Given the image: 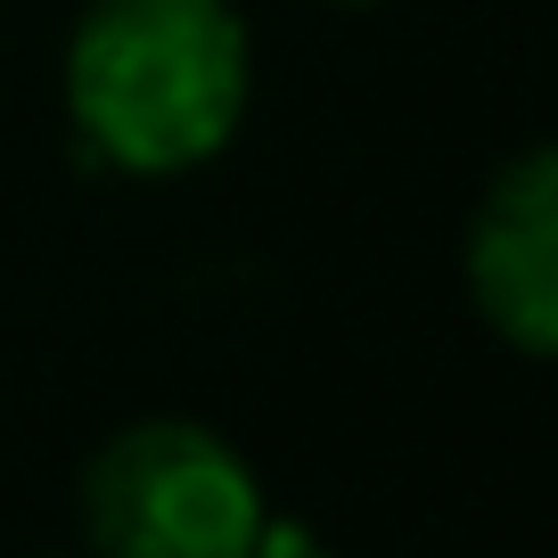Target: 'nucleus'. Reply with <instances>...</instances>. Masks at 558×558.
<instances>
[{
    "label": "nucleus",
    "instance_id": "obj_2",
    "mask_svg": "<svg viewBox=\"0 0 558 558\" xmlns=\"http://www.w3.org/2000/svg\"><path fill=\"white\" fill-rule=\"evenodd\" d=\"M83 525L99 558H246L271 518L230 436L197 418H132L83 469Z\"/></svg>",
    "mask_w": 558,
    "mask_h": 558
},
{
    "label": "nucleus",
    "instance_id": "obj_4",
    "mask_svg": "<svg viewBox=\"0 0 558 558\" xmlns=\"http://www.w3.org/2000/svg\"><path fill=\"white\" fill-rule=\"evenodd\" d=\"M246 558H337V550H320V542H304V534H263Z\"/></svg>",
    "mask_w": 558,
    "mask_h": 558
},
{
    "label": "nucleus",
    "instance_id": "obj_3",
    "mask_svg": "<svg viewBox=\"0 0 558 558\" xmlns=\"http://www.w3.org/2000/svg\"><path fill=\"white\" fill-rule=\"evenodd\" d=\"M469 304L485 313V329L501 345H518L525 362L558 353V157L525 148L493 173V190L476 197L469 246Z\"/></svg>",
    "mask_w": 558,
    "mask_h": 558
},
{
    "label": "nucleus",
    "instance_id": "obj_1",
    "mask_svg": "<svg viewBox=\"0 0 558 558\" xmlns=\"http://www.w3.org/2000/svg\"><path fill=\"white\" fill-rule=\"evenodd\" d=\"M255 99L239 0H83L66 34V116L116 173L173 181L239 140Z\"/></svg>",
    "mask_w": 558,
    "mask_h": 558
}]
</instances>
